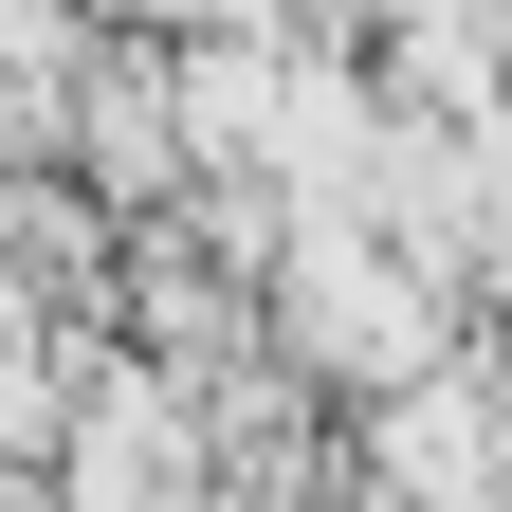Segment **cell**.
<instances>
[{
    "mask_svg": "<svg viewBox=\"0 0 512 512\" xmlns=\"http://www.w3.org/2000/svg\"><path fill=\"white\" fill-rule=\"evenodd\" d=\"M275 348H311V366H384V403H403L421 348H439V293H403V256H384V238L311 220V256L275 275Z\"/></svg>",
    "mask_w": 512,
    "mask_h": 512,
    "instance_id": "1",
    "label": "cell"
}]
</instances>
